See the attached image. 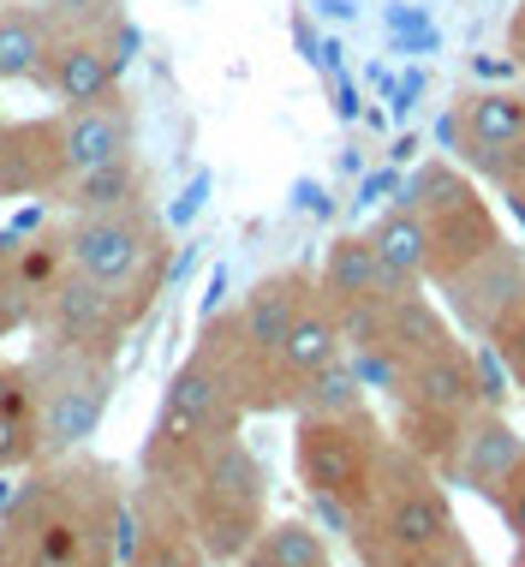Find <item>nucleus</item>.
I'll list each match as a JSON object with an SVG mask.
<instances>
[{"label":"nucleus","mask_w":525,"mask_h":567,"mask_svg":"<svg viewBox=\"0 0 525 567\" xmlns=\"http://www.w3.org/2000/svg\"><path fill=\"white\" fill-rule=\"evenodd\" d=\"M0 567H24V561H19V549L7 544V532H0Z\"/></svg>","instance_id":"nucleus-36"},{"label":"nucleus","mask_w":525,"mask_h":567,"mask_svg":"<svg viewBox=\"0 0 525 567\" xmlns=\"http://www.w3.org/2000/svg\"><path fill=\"white\" fill-rule=\"evenodd\" d=\"M460 424H466V412H436V406H419V401H400L389 436L406 454H419L424 466H436L442 484H447V466H454V449H460Z\"/></svg>","instance_id":"nucleus-24"},{"label":"nucleus","mask_w":525,"mask_h":567,"mask_svg":"<svg viewBox=\"0 0 525 567\" xmlns=\"http://www.w3.org/2000/svg\"><path fill=\"white\" fill-rule=\"evenodd\" d=\"M490 347L502 352L507 377H514V389L525 394V305H514V311L496 323V334H490Z\"/></svg>","instance_id":"nucleus-30"},{"label":"nucleus","mask_w":525,"mask_h":567,"mask_svg":"<svg viewBox=\"0 0 525 567\" xmlns=\"http://www.w3.org/2000/svg\"><path fill=\"white\" fill-rule=\"evenodd\" d=\"M394 401H419V406H436V412L484 406V401H477V377H472V347L447 341L436 352H424V359H406Z\"/></svg>","instance_id":"nucleus-19"},{"label":"nucleus","mask_w":525,"mask_h":567,"mask_svg":"<svg viewBox=\"0 0 525 567\" xmlns=\"http://www.w3.org/2000/svg\"><path fill=\"white\" fill-rule=\"evenodd\" d=\"M406 204L424 216V234H430V287L447 281L454 269H466L472 257H484L496 239H507L490 197L454 162L419 167V179L406 186Z\"/></svg>","instance_id":"nucleus-8"},{"label":"nucleus","mask_w":525,"mask_h":567,"mask_svg":"<svg viewBox=\"0 0 525 567\" xmlns=\"http://www.w3.org/2000/svg\"><path fill=\"white\" fill-rule=\"evenodd\" d=\"M162 489L179 496V508L192 519L209 567H234L245 549L257 544V532L269 526V472H262V460L245 449V436H227V442H215V449H204Z\"/></svg>","instance_id":"nucleus-3"},{"label":"nucleus","mask_w":525,"mask_h":567,"mask_svg":"<svg viewBox=\"0 0 525 567\" xmlns=\"http://www.w3.org/2000/svg\"><path fill=\"white\" fill-rule=\"evenodd\" d=\"M436 293L447 299V317L472 334V341H490L496 323L514 305H525V251L514 239H496L484 257H472L466 269H454L447 281H436Z\"/></svg>","instance_id":"nucleus-11"},{"label":"nucleus","mask_w":525,"mask_h":567,"mask_svg":"<svg viewBox=\"0 0 525 567\" xmlns=\"http://www.w3.org/2000/svg\"><path fill=\"white\" fill-rule=\"evenodd\" d=\"M54 24L42 0H0V90L12 84H49Z\"/></svg>","instance_id":"nucleus-20"},{"label":"nucleus","mask_w":525,"mask_h":567,"mask_svg":"<svg viewBox=\"0 0 525 567\" xmlns=\"http://www.w3.org/2000/svg\"><path fill=\"white\" fill-rule=\"evenodd\" d=\"M37 323H42V334H49V347H60V352L120 359V341L137 329V317L126 311V299H120L114 287H102V281H90V275L66 269L49 287Z\"/></svg>","instance_id":"nucleus-10"},{"label":"nucleus","mask_w":525,"mask_h":567,"mask_svg":"<svg viewBox=\"0 0 525 567\" xmlns=\"http://www.w3.org/2000/svg\"><path fill=\"white\" fill-rule=\"evenodd\" d=\"M132 508H137V538L120 556V567H209L174 489L144 478V484H132Z\"/></svg>","instance_id":"nucleus-14"},{"label":"nucleus","mask_w":525,"mask_h":567,"mask_svg":"<svg viewBox=\"0 0 525 567\" xmlns=\"http://www.w3.org/2000/svg\"><path fill=\"white\" fill-rule=\"evenodd\" d=\"M66 186L60 120H0V197H49Z\"/></svg>","instance_id":"nucleus-15"},{"label":"nucleus","mask_w":525,"mask_h":567,"mask_svg":"<svg viewBox=\"0 0 525 567\" xmlns=\"http://www.w3.org/2000/svg\"><path fill=\"white\" fill-rule=\"evenodd\" d=\"M19 239H24V234H19V227H0V269H7V264H12V251H19Z\"/></svg>","instance_id":"nucleus-34"},{"label":"nucleus","mask_w":525,"mask_h":567,"mask_svg":"<svg viewBox=\"0 0 525 567\" xmlns=\"http://www.w3.org/2000/svg\"><path fill=\"white\" fill-rule=\"evenodd\" d=\"M317 293L341 311V329L352 341V334H359L394 293H406V287L389 275V264L377 257V239L370 234H341V239H329V251H322Z\"/></svg>","instance_id":"nucleus-12"},{"label":"nucleus","mask_w":525,"mask_h":567,"mask_svg":"<svg viewBox=\"0 0 525 567\" xmlns=\"http://www.w3.org/2000/svg\"><path fill=\"white\" fill-rule=\"evenodd\" d=\"M30 377H37V454L60 460L90 449L114 401V359H84V352H60L42 341Z\"/></svg>","instance_id":"nucleus-6"},{"label":"nucleus","mask_w":525,"mask_h":567,"mask_svg":"<svg viewBox=\"0 0 525 567\" xmlns=\"http://www.w3.org/2000/svg\"><path fill=\"white\" fill-rule=\"evenodd\" d=\"M370 239H377V257L389 264V275L400 287H424L430 281V234H424V216L400 197L394 209H382L377 227H370Z\"/></svg>","instance_id":"nucleus-23"},{"label":"nucleus","mask_w":525,"mask_h":567,"mask_svg":"<svg viewBox=\"0 0 525 567\" xmlns=\"http://www.w3.org/2000/svg\"><path fill=\"white\" fill-rule=\"evenodd\" d=\"M126 484L114 466L79 454L37 460L24 484H12L0 532L24 567H120L114 561V508Z\"/></svg>","instance_id":"nucleus-1"},{"label":"nucleus","mask_w":525,"mask_h":567,"mask_svg":"<svg viewBox=\"0 0 525 567\" xmlns=\"http://www.w3.org/2000/svg\"><path fill=\"white\" fill-rule=\"evenodd\" d=\"M60 156H66V174H84V167L137 156V114L126 96L90 102V109H60Z\"/></svg>","instance_id":"nucleus-17"},{"label":"nucleus","mask_w":525,"mask_h":567,"mask_svg":"<svg viewBox=\"0 0 525 567\" xmlns=\"http://www.w3.org/2000/svg\"><path fill=\"white\" fill-rule=\"evenodd\" d=\"M66 269H72V257H66V221H60V227L42 221L37 234L19 239V251H12V264L0 269V275H7L12 287H24L30 299H49V287H54Z\"/></svg>","instance_id":"nucleus-25"},{"label":"nucleus","mask_w":525,"mask_h":567,"mask_svg":"<svg viewBox=\"0 0 525 567\" xmlns=\"http://www.w3.org/2000/svg\"><path fill=\"white\" fill-rule=\"evenodd\" d=\"M460 162L484 174L496 192L525 179V90H466L447 114Z\"/></svg>","instance_id":"nucleus-9"},{"label":"nucleus","mask_w":525,"mask_h":567,"mask_svg":"<svg viewBox=\"0 0 525 567\" xmlns=\"http://www.w3.org/2000/svg\"><path fill=\"white\" fill-rule=\"evenodd\" d=\"M347 359V329H341V311H334L322 293H311L299 305V317H292L281 352H275V401L292 406V394H299L305 377H317L322 364Z\"/></svg>","instance_id":"nucleus-16"},{"label":"nucleus","mask_w":525,"mask_h":567,"mask_svg":"<svg viewBox=\"0 0 525 567\" xmlns=\"http://www.w3.org/2000/svg\"><path fill=\"white\" fill-rule=\"evenodd\" d=\"M120 60L107 54V42L96 30H72V37H54V54H49V96L60 109H90V102H107L120 96Z\"/></svg>","instance_id":"nucleus-18"},{"label":"nucleus","mask_w":525,"mask_h":567,"mask_svg":"<svg viewBox=\"0 0 525 567\" xmlns=\"http://www.w3.org/2000/svg\"><path fill=\"white\" fill-rule=\"evenodd\" d=\"M245 419H251V412H245V401L234 394L227 371L209 359L204 347H192L185 364L167 377L162 412H156V424H150V436H144V478H156V484L179 478L204 449L239 436Z\"/></svg>","instance_id":"nucleus-4"},{"label":"nucleus","mask_w":525,"mask_h":567,"mask_svg":"<svg viewBox=\"0 0 525 567\" xmlns=\"http://www.w3.org/2000/svg\"><path fill=\"white\" fill-rule=\"evenodd\" d=\"M0 412H12V419H37V377H30V359L24 364L0 359Z\"/></svg>","instance_id":"nucleus-29"},{"label":"nucleus","mask_w":525,"mask_h":567,"mask_svg":"<svg viewBox=\"0 0 525 567\" xmlns=\"http://www.w3.org/2000/svg\"><path fill=\"white\" fill-rule=\"evenodd\" d=\"M66 257L79 275L114 287L137 323L150 317L167 269H174V245H167V227L150 204L107 209V216H66Z\"/></svg>","instance_id":"nucleus-5"},{"label":"nucleus","mask_w":525,"mask_h":567,"mask_svg":"<svg viewBox=\"0 0 525 567\" xmlns=\"http://www.w3.org/2000/svg\"><path fill=\"white\" fill-rule=\"evenodd\" d=\"M389 442L394 436L382 431V419L370 406L347 412V419H299L292 424V472H299L305 496H334L359 514Z\"/></svg>","instance_id":"nucleus-7"},{"label":"nucleus","mask_w":525,"mask_h":567,"mask_svg":"<svg viewBox=\"0 0 525 567\" xmlns=\"http://www.w3.org/2000/svg\"><path fill=\"white\" fill-rule=\"evenodd\" d=\"M519 460H525V436L514 431V419L502 406H472L466 424H460V449H454V466H447V484L472 489L477 502L496 508V496L519 472Z\"/></svg>","instance_id":"nucleus-13"},{"label":"nucleus","mask_w":525,"mask_h":567,"mask_svg":"<svg viewBox=\"0 0 525 567\" xmlns=\"http://www.w3.org/2000/svg\"><path fill=\"white\" fill-rule=\"evenodd\" d=\"M496 514H502L507 538H514V567H525V460H519L514 478H507V489L496 496Z\"/></svg>","instance_id":"nucleus-31"},{"label":"nucleus","mask_w":525,"mask_h":567,"mask_svg":"<svg viewBox=\"0 0 525 567\" xmlns=\"http://www.w3.org/2000/svg\"><path fill=\"white\" fill-rule=\"evenodd\" d=\"M42 12H49L54 37H72V30H102L120 19V0H42Z\"/></svg>","instance_id":"nucleus-27"},{"label":"nucleus","mask_w":525,"mask_h":567,"mask_svg":"<svg viewBox=\"0 0 525 567\" xmlns=\"http://www.w3.org/2000/svg\"><path fill=\"white\" fill-rule=\"evenodd\" d=\"M329 567H334V561H329Z\"/></svg>","instance_id":"nucleus-39"},{"label":"nucleus","mask_w":525,"mask_h":567,"mask_svg":"<svg viewBox=\"0 0 525 567\" xmlns=\"http://www.w3.org/2000/svg\"><path fill=\"white\" fill-rule=\"evenodd\" d=\"M54 204L66 209V216H107V209H137V204H150V174H144V162H137V156L84 167V174H66V186L54 192Z\"/></svg>","instance_id":"nucleus-21"},{"label":"nucleus","mask_w":525,"mask_h":567,"mask_svg":"<svg viewBox=\"0 0 525 567\" xmlns=\"http://www.w3.org/2000/svg\"><path fill=\"white\" fill-rule=\"evenodd\" d=\"M12 334H19V323H12L7 311H0V341H12Z\"/></svg>","instance_id":"nucleus-37"},{"label":"nucleus","mask_w":525,"mask_h":567,"mask_svg":"<svg viewBox=\"0 0 525 567\" xmlns=\"http://www.w3.org/2000/svg\"><path fill=\"white\" fill-rule=\"evenodd\" d=\"M507 54L525 66V0H519V12H514V24H507Z\"/></svg>","instance_id":"nucleus-33"},{"label":"nucleus","mask_w":525,"mask_h":567,"mask_svg":"<svg viewBox=\"0 0 525 567\" xmlns=\"http://www.w3.org/2000/svg\"><path fill=\"white\" fill-rule=\"evenodd\" d=\"M347 544L359 567H460L466 556H477L454 519L442 472L406 454L400 442H389V454H382L377 484H370Z\"/></svg>","instance_id":"nucleus-2"},{"label":"nucleus","mask_w":525,"mask_h":567,"mask_svg":"<svg viewBox=\"0 0 525 567\" xmlns=\"http://www.w3.org/2000/svg\"><path fill=\"white\" fill-rule=\"evenodd\" d=\"M370 341L394 347L400 359H424V352H436V347L454 341V323L436 311V299H424V287H406V293H394V299L377 311Z\"/></svg>","instance_id":"nucleus-22"},{"label":"nucleus","mask_w":525,"mask_h":567,"mask_svg":"<svg viewBox=\"0 0 525 567\" xmlns=\"http://www.w3.org/2000/svg\"><path fill=\"white\" fill-rule=\"evenodd\" d=\"M502 197H507V204H514V216H519V221H525V179H519V186H507V192H502Z\"/></svg>","instance_id":"nucleus-35"},{"label":"nucleus","mask_w":525,"mask_h":567,"mask_svg":"<svg viewBox=\"0 0 525 567\" xmlns=\"http://www.w3.org/2000/svg\"><path fill=\"white\" fill-rule=\"evenodd\" d=\"M102 42H107V54H114V60H120V72H126V66H132V60H137V30L126 24V12H120V19H114V24H107V30H102Z\"/></svg>","instance_id":"nucleus-32"},{"label":"nucleus","mask_w":525,"mask_h":567,"mask_svg":"<svg viewBox=\"0 0 525 567\" xmlns=\"http://www.w3.org/2000/svg\"><path fill=\"white\" fill-rule=\"evenodd\" d=\"M37 419H12V412H0V478L7 472H24L37 466Z\"/></svg>","instance_id":"nucleus-28"},{"label":"nucleus","mask_w":525,"mask_h":567,"mask_svg":"<svg viewBox=\"0 0 525 567\" xmlns=\"http://www.w3.org/2000/svg\"><path fill=\"white\" fill-rule=\"evenodd\" d=\"M460 567H484V561H477V556H466V561H460Z\"/></svg>","instance_id":"nucleus-38"},{"label":"nucleus","mask_w":525,"mask_h":567,"mask_svg":"<svg viewBox=\"0 0 525 567\" xmlns=\"http://www.w3.org/2000/svg\"><path fill=\"white\" fill-rule=\"evenodd\" d=\"M364 406H370V389H364V377L352 371V359L322 364V371L305 377L299 394H292V412H299V419H347V412H364Z\"/></svg>","instance_id":"nucleus-26"}]
</instances>
